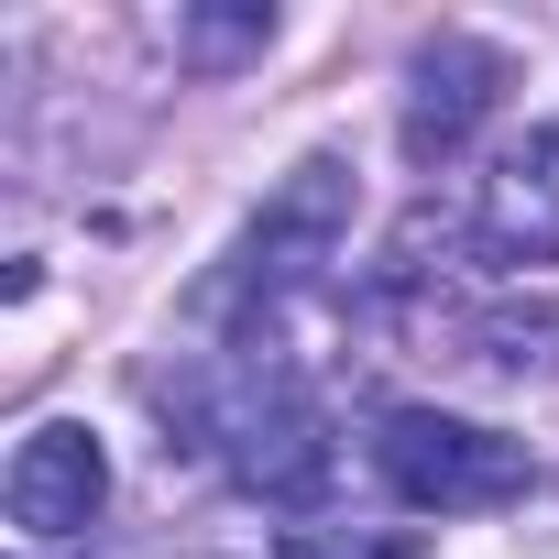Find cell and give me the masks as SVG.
Segmentation results:
<instances>
[{
	"mask_svg": "<svg viewBox=\"0 0 559 559\" xmlns=\"http://www.w3.org/2000/svg\"><path fill=\"white\" fill-rule=\"evenodd\" d=\"M504 78H515V67H504V45H472V34L417 45V67H406V121H395L406 165H450V154L493 121Z\"/></svg>",
	"mask_w": 559,
	"mask_h": 559,
	"instance_id": "obj_4",
	"label": "cell"
},
{
	"mask_svg": "<svg viewBox=\"0 0 559 559\" xmlns=\"http://www.w3.org/2000/svg\"><path fill=\"white\" fill-rule=\"evenodd\" d=\"M373 461H384V483H395L417 515H483V504H515V493H526V439L472 428V417H439V406L384 417Z\"/></svg>",
	"mask_w": 559,
	"mask_h": 559,
	"instance_id": "obj_1",
	"label": "cell"
},
{
	"mask_svg": "<svg viewBox=\"0 0 559 559\" xmlns=\"http://www.w3.org/2000/svg\"><path fill=\"white\" fill-rule=\"evenodd\" d=\"M341 230H352V165H341V154H308L286 187L263 198L252 241L230 252V297H274V286H297L308 263L341 252Z\"/></svg>",
	"mask_w": 559,
	"mask_h": 559,
	"instance_id": "obj_2",
	"label": "cell"
},
{
	"mask_svg": "<svg viewBox=\"0 0 559 559\" xmlns=\"http://www.w3.org/2000/svg\"><path fill=\"white\" fill-rule=\"evenodd\" d=\"M472 252L483 263H559V121H537L526 143L493 154V176L472 198Z\"/></svg>",
	"mask_w": 559,
	"mask_h": 559,
	"instance_id": "obj_5",
	"label": "cell"
},
{
	"mask_svg": "<svg viewBox=\"0 0 559 559\" xmlns=\"http://www.w3.org/2000/svg\"><path fill=\"white\" fill-rule=\"evenodd\" d=\"M0 504H12V537H23V548H67V537L110 504V450H99L78 417H45V428L12 450Z\"/></svg>",
	"mask_w": 559,
	"mask_h": 559,
	"instance_id": "obj_3",
	"label": "cell"
},
{
	"mask_svg": "<svg viewBox=\"0 0 559 559\" xmlns=\"http://www.w3.org/2000/svg\"><path fill=\"white\" fill-rule=\"evenodd\" d=\"M187 45L198 56H252V45H274V12H263V0H252V12H198Z\"/></svg>",
	"mask_w": 559,
	"mask_h": 559,
	"instance_id": "obj_7",
	"label": "cell"
},
{
	"mask_svg": "<svg viewBox=\"0 0 559 559\" xmlns=\"http://www.w3.org/2000/svg\"><path fill=\"white\" fill-rule=\"evenodd\" d=\"M362 559H428V548H417V537H384V548H362Z\"/></svg>",
	"mask_w": 559,
	"mask_h": 559,
	"instance_id": "obj_8",
	"label": "cell"
},
{
	"mask_svg": "<svg viewBox=\"0 0 559 559\" xmlns=\"http://www.w3.org/2000/svg\"><path fill=\"white\" fill-rule=\"evenodd\" d=\"M230 472H241L263 504H308V493L330 483V428H319V406L286 395V384H252V395L230 406Z\"/></svg>",
	"mask_w": 559,
	"mask_h": 559,
	"instance_id": "obj_6",
	"label": "cell"
}]
</instances>
